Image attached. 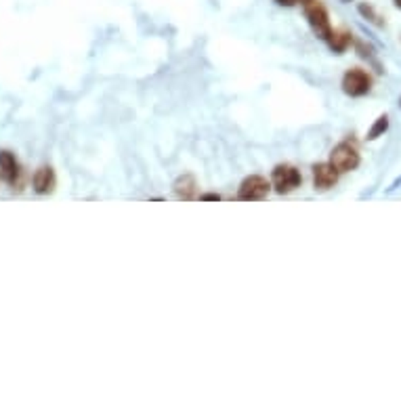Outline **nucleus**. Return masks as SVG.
Returning <instances> with one entry per match:
<instances>
[{
  "instance_id": "2",
  "label": "nucleus",
  "mask_w": 401,
  "mask_h": 401,
  "mask_svg": "<svg viewBox=\"0 0 401 401\" xmlns=\"http://www.w3.org/2000/svg\"><path fill=\"white\" fill-rule=\"evenodd\" d=\"M303 11H305V19H307V23H309V28H311V32L315 34V38H319V40H328V36L332 34V21H330V13H328V9L319 3V0H311L309 5H305L303 7Z\"/></svg>"
},
{
  "instance_id": "8",
  "label": "nucleus",
  "mask_w": 401,
  "mask_h": 401,
  "mask_svg": "<svg viewBox=\"0 0 401 401\" xmlns=\"http://www.w3.org/2000/svg\"><path fill=\"white\" fill-rule=\"evenodd\" d=\"M57 187V173L53 166H38L32 175V189L38 195H49Z\"/></svg>"
},
{
  "instance_id": "14",
  "label": "nucleus",
  "mask_w": 401,
  "mask_h": 401,
  "mask_svg": "<svg viewBox=\"0 0 401 401\" xmlns=\"http://www.w3.org/2000/svg\"><path fill=\"white\" fill-rule=\"evenodd\" d=\"M275 3H277L279 7H288V9H292V7H305V5L311 3V0H275Z\"/></svg>"
},
{
  "instance_id": "16",
  "label": "nucleus",
  "mask_w": 401,
  "mask_h": 401,
  "mask_svg": "<svg viewBox=\"0 0 401 401\" xmlns=\"http://www.w3.org/2000/svg\"><path fill=\"white\" fill-rule=\"evenodd\" d=\"M393 5H395V9H399V11H401V0H393Z\"/></svg>"
},
{
  "instance_id": "10",
  "label": "nucleus",
  "mask_w": 401,
  "mask_h": 401,
  "mask_svg": "<svg viewBox=\"0 0 401 401\" xmlns=\"http://www.w3.org/2000/svg\"><path fill=\"white\" fill-rule=\"evenodd\" d=\"M173 191L179 199H185V202H189V199H195L197 197V181L193 175L185 173L181 175L175 183H173Z\"/></svg>"
},
{
  "instance_id": "11",
  "label": "nucleus",
  "mask_w": 401,
  "mask_h": 401,
  "mask_svg": "<svg viewBox=\"0 0 401 401\" xmlns=\"http://www.w3.org/2000/svg\"><path fill=\"white\" fill-rule=\"evenodd\" d=\"M357 13L362 15L368 23H372V25H376V28H384V25H387L384 17L378 13V9H376L372 3H359V5H357Z\"/></svg>"
},
{
  "instance_id": "5",
  "label": "nucleus",
  "mask_w": 401,
  "mask_h": 401,
  "mask_svg": "<svg viewBox=\"0 0 401 401\" xmlns=\"http://www.w3.org/2000/svg\"><path fill=\"white\" fill-rule=\"evenodd\" d=\"M0 179L13 191H21L25 185V171L17 155L9 149H0Z\"/></svg>"
},
{
  "instance_id": "7",
  "label": "nucleus",
  "mask_w": 401,
  "mask_h": 401,
  "mask_svg": "<svg viewBox=\"0 0 401 401\" xmlns=\"http://www.w3.org/2000/svg\"><path fill=\"white\" fill-rule=\"evenodd\" d=\"M311 177H313L315 191H330L332 187H336L340 173L330 162H317L311 169Z\"/></svg>"
},
{
  "instance_id": "15",
  "label": "nucleus",
  "mask_w": 401,
  "mask_h": 401,
  "mask_svg": "<svg viewBox=\"0 0 401 401\" xmlns=\"http://www.w3.org/2000/svg\"><path fill=\"white\" fill-rule=\"evenodd\" d=\"M197 197L202 199V202H219V199H221L219 193H199Z\"/></svg>"
},
{
  "instance_id": "18",
  "label": "nucleus",
  "mask_w": 401,
  "mask_h": 401,
  "mask_svg": "<svg viewBox=\"0 0 401 401\" xmlns=\"http://www.w3.org/2000/svg\"><path fill=\"white\" fill-rule=\"evenodd\" d=\"M399 103H401V99H399Z\"/></svg>"
},
{
  "instance_id": "17",
  "label": "nucleus",
  "mask_w": 401,
  "mask_h": 401,
  "mask_svg": "<svg viewBox=\"0 0 401 401\" xmlns=\"http://www.w3.org/2000/svg\"><path fill=\"white\" fill-rule=\"evenodd\" d=\"M340 3H351V0H340Z\"/></svg>"
},
{
  "instance_id": "1",
  "label": "nucleus",
  "mask_w": 401,
  "mask_h": 401,
  "mask_svg": "<svg viewBox=\"0 0 401 401\" xmlns=\"http://www.w3.org/2000/svg\"><path fill=\"white\" fill-rule=\"evenodd\" d=\"M328 162H330L340 175H347V173H353V171L359 169V164H362V153H359V149H357L355 143H351V141H340L338 145L332 147Z\"/></svg>"
},
{
  "instance_id": "12",
  "label": "nucleus",
  "mask_w": 401,
  "mask_h": 401,
  "mask_svg": "<svg viewBox=\"0 0 401 401\" xmlns=\"http://www.w3.org/2000/svg\"><path fill=\"white\" fill-rule=\"evenodd\" d=\"M389 131V116L382 113L374 120V124L370 127V131L366 133V139L368 141H376L378 137H384V133Z\"/></svg>"
},
{
  "instance_id": "6",
  "label": "nucleus",
  "mask_w": 401,
  "mask_h": 401,
  "mask_svg": "<svg viewBox=\"0 0 401 401\" xmlns=\"http://www.w3.org/2000/svg\"><path fill=\"white\" fill-rule=\"evenodd\" d=\"M271 189L273 187H271V181L267 177L250 175L239 183L235 199H239V202H261V199H265L271 193Z\"/></svg>"
},
{
  "instance_id": "4",
  "label": "nucleus",
  "mask_w": 401,
  "mask_h": 401,
  "mask_svg": "<svg viewBox=\"0 0 401 401\" xmlns=\"http://www.w3.org/2000/svg\"><path fill=\"white\" fill-rule=\"evenodd\" d=\"M269 181H271V187H273L275 193L288 195V193L296 191L303 185V175L292 164H277V166H273Z\"/></svg>"
},
{
  "instance_id": "9",
  "label": "nucleus",
  "mask_w": 401,
  "mask_h": 401,
  "mask_svg": "<svg viewBox=\"0 0 401 401\" xmlns=\"http://www.w3.org/2000/svg\"><path fill=\"white\" fill-rule=\"evenodd\" d=\"M326 45H328V49H330L334 55H343V53H347V51L355 45V38H353V34L347 32V30H332V34H330L328 40H326Z\"/></svg>"
},
{
  "instance_id": "13",
  "label": "nucleus",
  "mask_w": 401,
  "mask_h": 401,
  "mask_svg": "<svg viewBox=\"0 0 401 401\" xmlns=\"http://www.w3.org/2000/svg\"><path fill=\"white\" fill-rule=\"evenodd\" d=\"M355 51L359 53V57L368 59L372 65H376V67H378V72H382V69H380V63H378V59L374 57V49H372V47H368L366 43H355Z\"/></svg>"
},
{
  "instance_id": "3",
  "label": "nucleus",
  "mask_w": 401,
  "mask_h": 401,
  "mask_svg": "<svg viewBox=\"0 0 401 401\" xmlns=\"http://www.w3.org/2000/svg\"><path fill=\"white\" fill-rule=\"evenodd\" d=\"M340 89L351 99L366 97L372 91V76H370V72H366L362 67H351L343 74Z\"/></svg>"
}]
</instances>
